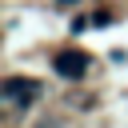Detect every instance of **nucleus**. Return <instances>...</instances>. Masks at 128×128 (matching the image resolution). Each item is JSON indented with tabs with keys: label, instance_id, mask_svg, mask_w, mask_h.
<instances>
[{
	"label": "nucleus",
	"instance_id": "obj_2",
	"mask_svg": "<svg viewBox=\"0 0 128 128\" xmlns=\"http://www.w3.org/2000/svg\"><path fill=\"white\" fill-rule=\"evenodd\" d=\"M0 92H4L8 100H36V96L44 92V84H40V80H32V76H4Z\"/></svg>",
	"mask_w": 128,
	"mask_h": 128
},
{
	"label": "nucleus",
	"instance_id": "obj_1",
	"mask_svg": "<svg viewBox=\"0 0 128 128\" xmlns=\"http://www.w3.org/2000/svg\"><path fill=\"white\" fill-rule=\"evenodd\" d=\"M88 64H92V56L80 52V48H64V52H56V60H52V68H56L64 80H80V76L88 72Z\"/></svg>",
	"mask_w": 128,
	"mask_h": 128
}]
</instances>
